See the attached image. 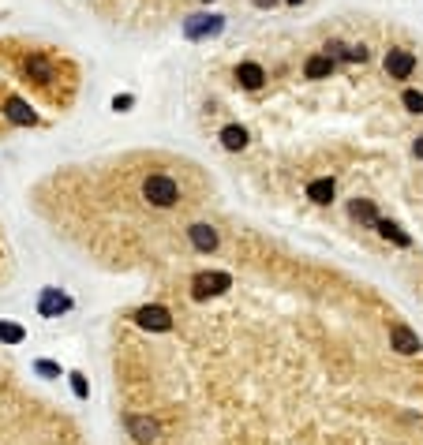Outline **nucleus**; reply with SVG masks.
I'll list each match as a JSON object with an SVG mask.
<instances>
[{
  "label": "nucleus",
  "mask_w": 423,
  "mask_h": 445,
  "mask_svg": "<svg viewBox=\"0 0 423 445\" xmlns=\"http://www.w3.org/2000/svg\"><path fill=\"white\" fill-rule=\"evenodd\" d=\"M416 71V57L408 49H390L386 53V75L390 79H412Z\"/></svg>",
  "instance_id": "6"
},
{
  "label": "nucleus",
  "mask_w": 423,
  "mask_h": 445,
  "mask_svg": "<svg viewBox=\"0 0 423 445\" xmlns=\"http://www.w3.org/2000/svg\"><path fill=\"white\" fill-rule=\"evenodd\" d=\"M135 326H139V329H150V333H169V329H172V311L161 307V303L139 307V311H135Z\"/></svg>",
  "instance_id": "3"
},
{
  "label": "nucleus",
  "mask_w": 423,
  "mask_h": 445,
  "mask_svg": "<svg viewBox=\"0 0 423 445\" xmlns=\"http://www.w3.org/2000/svg\"><path fill=\"white\" fill-rule=\"evenodd\" d=\"M132 105H135V98H132V94H116V98H113V109H116V113H127Z\"/></svg>",
  "instance_id": "22"
},
{
  "label": "nucleus",
  "mask_w": 423,
  "mask_h": 445,
  "mask_svg": "<svg viewBox=\"0 0 423 445\" xmlns=\"http://www.w3.org/2000/svg\"><path fill=\"white\" fill-rule=\"evenodd\" d=\"M375 228H379L386 239H393L397 247H408V244H412V236L401 233V225H393V221H382V217H379V221H375Z\"/></svg>",
  "instance_id": "16"
},
{
  "label": "nucleus",
  "mask_w": 423,
  "mask_h": 445,
  "mask_svg": "<svg viewBox=\"0 0 423 445\" xmlns=\"http://www.w3.org/2000/svg\"><path fill=\"white\" fill-rule=\"evenodd\" d=\"M289 4H300V0H289Z\"/></svg>",
  "instance_id": "26"
},
{
  "label": "nucleus",
  "mask_w": 423,
  "mask_h": 445,
  "mask_svg": "<svg viewBox=\"0 0 423 445\" xmlns=\"http://www.w3.org/2000/svg\"><path fill=\"white\" fill-rule=\"evenodd\" d=\"M348 217L360 221V225H375V221H379V213H375V202L371 199H352V202H348Z\"/></svg>",
  "instance_id": "14"
},
{
  "label": "nucleus",
  "mask_w": 423,
  "mask_h": 445,
  "mask_svg": "<svg viewBox=\"0 0 423 445\" xmlns=\"http://www.w3.org/2000/svg\"><path fill=\"white\" fill-rule=\"evenodd\" d=\"M303 75L307 79H330L334 75V60H330L326 53H315V57H307V64H303Z\"/></svg>",
  "instance_id": "10"
},
{
  "label": "nucleus",
  "mask_w": 423,
  "mask_h": 445,
  "mask_svg": "<svg viewBox=\"0 0 423 445\" xmlns=\"http://www.w3.org/2000/svg\"><path fill=\"white\" fill-rule=\"evenodd\" d=\"M188 236L195 244V251H214L217 247V228H210V225H191Z\"/></svg>",
  "instance_id": "13"
},
{
  "label": "nucleus",
  "mask_w": 423,
  "mask_h": 445,
  "mask_svg": "<svg viewBox=\"0 0 423 445\" xmlns=\"http://www.w3.org/2000/svg\"><path fill=\"white\" fill-rule=\"evenodd\" d=\"M26 71H30V75H38V82H49L53 79V68H49V60H45V57H30V60H26Z\"/></svg>",
  "instance_id": "18"
},
{
  "label": "nucleus",
  "mask_w": 423,
  "mask_h": 445,
  "mask_svg": "<svg viewBox=\"0 0 423 445\" xmlns=\"http://www.w3.org/2000/svg\"><path fill=\"white\" fill-rule=\"evenodd\" d=\"M4 113H8V120H12V124H23V127H30L34 120V109L26 105V101H19V98H8V105H4Z\"/></svg>",
  "instance_id": "12"
},
{
  "label": "nucleus",
  "mask_w": 423,
  "mask_h": 445,
  "mask_svg": "<svg viewBox=\"0 0 423 445\" xmlns=\"http://www.w3.org/2000/svg\"><path fill=\"white\" fill-rule=\"evenodd\" d=\"M225 30V15H191L183 19V34L191 42H202V38H217Z\"/></svg>",
  "instance_id": "4"
},
{
  "label": "nucleus",
  "mask_w": 423,
  "mask_h": 445,
  "mask_svg": "<svg viewBox=\"0 0 423 445\" xmlns=\"http://www.w3.org/2000/svg\"><path fill=\"white\" fill-rule=\"evenodd\" d=\"M278 0H255V8H273Z\"/></svg>",
  "instance_id": "25"
},
{
  "label": "nucleus",
  "mask_w": 423,
  "mask_h": 445,
  "mask_svg": "<svg viewBox=\"0 0 423 445\" xmlns=\"http://www.w3.org/2000/svg\"><path fill=\"white\" fill-rule=\"evenodd\" d=\"M124 423H127V434H132V438L139 442V445H154V442L161 438V423L154 419V415H139V412H132Z\"/></svg>",
  "instance_id": "5"
},
{
  "label": "nucleus",
  "mask_w": 423,
  "mask_h": 445,
  "mask_svg": "<svg viewBox=\"0 0 423 445\" xmlns=\"http://www.w3.org/2000/svg\"><path fill=\"white\" fill-rule=\"evenodd\" d=\"M412 154H416V157H420V161H423V135L416 138V143H412Z\"/></svg>",
  "instance_id": "24"
},
{
  "label": "nucleus",
  "mask_w": 423,
  "mask_h": 445,
  "mask_svg": "<svg viewBox=\"0 0 423 445\" xmlns=\"http://www.w3.org/2000/svg\"><path fill=\"white\" fill-rule=\"evenodd\" d=\"M236 82H240L244 90H259L262 82H266V71H262V64H255V60H244L240 68H236Z\"/></svg>",
  "instance_id": "9"
},
{
  "label": "nucleus",
  "mask_w": 423,
  "mask_h": 445,
  "mask_svg": "<svg viewBox=\"0 0 423 445\" xmlns=\"http://www.w3.org/2000/svg\"><path fill=\"white\" fill-rule=\"evenodd\" d=\"M348 60H352V64H363V60H367V45H348Z\"/></svg>",
  "instance_id": "23"
},
{
  "label": "nucleus",
  "mask_w": 423,
  "mask_h": 445,
  "mask_svg": "<svg viewBox=\"0 0 423 445\" xmlns=\"http://www.w3.org/2000/svg\"><path fill=\"white\" fill-rule=\"evenodd\" d=\"M390 345L397 348L401 356H416V352H420V337L408 326H393L390 329Z\"/></svg>",
  "instance_id": "8"
},
{
  "label": "nucleus",
  "mask_w": 423,
  "mask_h": 445,
  "mask_svg": "<svg viewBox=\"0 0 423 445\" xmlns=\"http://www.w3.org/2000/svg\"><path fill=\"white\" fill-rule=\"evenodd\" d=\"M222 146H225V150H244V146H247V127H240V124L222 127Z\"/></svg>",
  "instance_id": "15"
},
{
  "label": "nucleus",
  "mask_w": 423,
  "mask_h": 445,
  "mask_svg": "<svg viewBox=\"0 0 423 445\" xmlns=\"http://www.w3.org/2000/svg\"><path fill=\"white\" fill-rule=\"evenodd\" d=\"M143 194H146V202H154V206H172V202L180 199V188H177V180H169V176L158 172L143 183Z\"/></svg>",
  "instance_id": "2"
},
{
  "label": "nucleus",
  "mask_w": 423,
  "mask_h": 445,
  "mask_svg": "<svg viewBox=\"0 0 423 445\" xmlns=\"http://www.w3.org/2000/svg\"><path fill=\"white\" fill-rule=\"evenodd\" d=\"M71 389H75V397H79V401H87V397H90L87 378H82V374H71Z\"/></svg>",
  "instance_id": "21"
},
{
  "label": "nucleus",
  "mask_w": 423,
  "mask_h": 445,
  "mask_svg": "<svg viewBox=\"0 0 423 445\" xmlns=\"http://www.w3.org/2000/svg\"><path fill=\"white\" fill-rule=\"evenodd\" d=\"M68 307H71V300H68V296H60V289H45L42 300H38V311L45 314V318H57V314H64Z\"/></svg>",
  "instance_id": "7"
},
{
  "label": "nucleus",
  "mask_w": 423,
  "mask_h": 445,
  "mask_svg": "<svg viewBox=\"0 0 423 445\" xmlns=\"http://www.w3.org/2000/svg\"><path fill=\"white\" fill-rule=\"evenodd\" d=\"M334 180H330V176H318V180H311L307 183V199L311 202H318V206H326V202H334Z\"/></svg>",
  "instance_id": "11"
},
{
  "label": "nucleus",
  "mask_w": 423,
  "mask_h": 445,
  "mask_svg": "<svg viewBox=\"0 0 423 445\" xmlns=\"http://www.w3.org/2000/svg\"><path fill=\"white\" fill-rule=\"evenodd\" d=\"M401 101H404V109H408V113H423V94H420V90H404Z\"/></svg>",
  "instance_id": "19"
},
{
  "label": "nucleus",
  "mask_w": 423,
  "mask_h": 445,
  "mask_svg": "<svg viewBox=\"0 0 423 445\" xmlns=\"http://www.w3.org/2000/svg\"><path fill=\"white\" fill-rule=\"evenodd\" d=\"M0 340H4V345H23V340H26V329L15 326V322H0Z\"/></svg>",
  "instance_id": "17"
},
{
  "label": "nucleus",
  "mask_w": 423,
  "mask_h": 445,
  "mask_svg": "<svg viewBox=\"0 0 423 445\" xmlns=\"http://www.w3.org/2000/svg\"><path fill=\"white\" fill-rule=\"evenodd\" d=\"M233 289V273L225 270H202L191 277V300H210V296H222Z\"/></svg>",
  "instance_id": "1"
},
{
  "label": "nucleus",
  "mask_w": 423,
  "mask_h": 445,
  "mask_svg": "<svg viewBox=\"0 0 423 445\" xmlns=\"http://www.w3.org/2000/svg\"><path fill=\"white\" fill-rule=\"evenodd\" d=\"M34 370H38V374H45V378H60V367L49 363V359H38V363H34Z\"/></svg>",
  "instance_id": "20"
}]
</instances>
